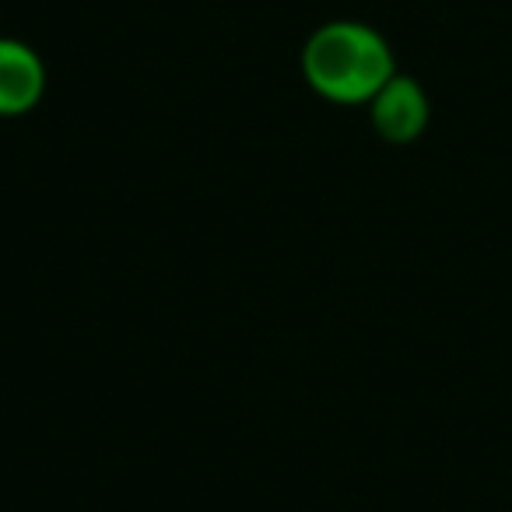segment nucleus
Listing matches in <instances>:
<instances>
[{"label":"nucleus","mask_w":512,"mask_h":512,"mask_svg":"<svg viewBox=\"0 0 512 512\" xmlns=\"http://www.w3.org/2000/svg\"><path fill=\"white\" fill-rule=\"evenodd\" d=\"M46 92V67L32 46L0 39V116H22L36 109Z\"/></svg>","instance_id":"7ed1b4c3"},{"label":"nucleus","mask_w":512,"mask_h":512,"mask_svg":"<svg viewBox=\"0 0 512 512\" xmlns=\"http://www.w3.org/2000/svg\"><path fill=\"white\" fill-rule=\"evenodd\" d=\"M302 71L316 95L337 106L372 102L379 88L397 74L383 32L362 22H330L309 36L302 50Z\"/></svg>","instance_id":"f257e3e1"},{"label":"nucleus","mask_w":512,"mask_h":512,"mask_svg":"<svg viewBox=\"0 0 512 512\" xmlns=\"http://www.w3.org/2000/svg\"><path fill=\"white\" fill-rule=\"evenodd\" d=\"M369 106H372V127L390 144L418 141L428 127V116H432L425 88L414 78H407V74H393Z\"/></svg>","instance_id":"f03ea898"}]
</instances>
